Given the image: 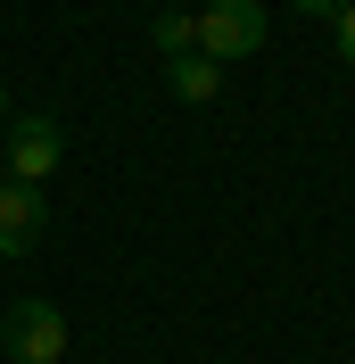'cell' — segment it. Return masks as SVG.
Masks as SVG:
<instances>
[{
	"label": "cell",
	"instance_id": "obj_8",
	"mask_svg": "<svg viewBox=\"0 0 355 364\" xmlns=\"http://www.w3.org/2000/svg\"><path fill=\"white\" fill-rule=\"evenodd\" d=\"M289 9H306V17H339L347 0H289Z\"/></svg>",
	"mask_w": 355,
	"mask_h": 364
},
{
	"label": "cell",
	"instance_id": "obj_2",
	"mask_svg": "<svg viewBox=\"0 0 355 364\" xmlns=\"http://www.w3.org/2000/svg\"><path fill=\"white\" fill-rule=\"evenodd\" d=\"M265 50V0H207L199 9V58H248Z\"/></svg>",
	"mask_w": 355,
	"mask_h": 364
},
{
	"label": "cell",
	"instance_id": "obj_1",
	"mask_svg": "<svg viewBox=\"0 0 355 364\" xmlns=\"http://www.w3.org/2000/svg\"><path fill=\"white\" fill-rule=\"evenodd\" d=\"M0 348H9V364H67V315L50 298H17L0 315Z\"/></svg>",
	"mask_w": 355,
	"mask_h": 364
},
{
	"label": "cell",
	"instance_id": "obj_6",
	"mask_svg": "<svg viewBox=\"0 0 355 364\" xmlns=\"http://www.w3.org/2000/svg\"><path fill=\"white\" fill-rule=\"evenodd\" d=\"M149 33H157V58H190V50H199V17H190V9H165Z\"/></svg>",
	"mask_w": 355,
	"mask_h": 364
},
{
	"label": "cell",
	"instance_id": "obj_3",
	"mask_svg": "<svg viewBox=\"0 0 355 364\" xmlns=\"http://www.w3.org/2000/svg\"><path fill=\"white\" fill-rule=\"evenodd\" d=\"M67 158V124L58 116H9V182H50Z\"/></svg>",
	"mask_w": 355,
	"mask_h": 364
},
{
	"label": "cell",
	"instance_id": "obj_9",
	"mask_svg": "<svg viewBox=\"0 0 355 364\" xmlns=\"http://www.w3.org/2000/svg\"><path fill=\"white\" fill-rule=\"evenodd\" d=\"M0 124H9V83H0Z\"/></svg>",
	"mask_w": 355,
	"mask_h": 364
},
{
	"label": "cell",
	"instance_id": "obj_7",
	"mask_svg": "<svg viewBox=\"0 0 355 364\" xmlns=\"http://www.w3.org/2000/svg\"><path fill=\"white\" fill-rule=\"evenodd\" d=\"M331 42H339V58H347V67H355V0H347V9H339V17H331Z\"/></svg>",
	"mask_w": 355,
	"mask_h": 364
},
{
	"label": "cell",
	"instance_id": "obj_4",
	"mask_svg": "<svg viewBox=\"0 0 355 364\" xmlns=\"http://www.w3.org/2000/svg\"><path fill=\"white\" fill-rule=\"evenodd\" d=\"M42 232H50V199H42V182H0V257L42 249Z\"/></svg>",
	"mask_w": 355,
	"mask_h": 364
},
{
	"label": "cell",
	"instance_id": "obj_5",
	"mask_svg": "<svg viewBox=\"0 0 355 364\" xmlns=\"http://www.w3.org/2000/svg\"><path fill=\"white\" fill-rule=\"evenodd\" d=\"M165 91L199 108V100H215V91H223V67H215V58H199V50H190V58H165Z\"/></svg>",
	"mask_w": 355,
	"mask_h": 364
}]
</instances>
